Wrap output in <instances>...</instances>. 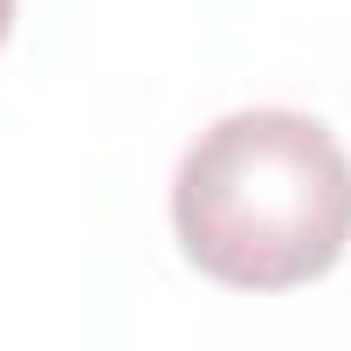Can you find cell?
<instances>
[{
    "label": "cell",
    "mask_w": 351,
    "mask_h": 351,
    "mask_svg": "<svg viewBox=\"0 0 351 351\" xmlns=\"http://www.w3.org/2000/svg\"><path fill=\"white\" fill-rule=\"evenodd\" d=\"M172 234L228 289H296L351 241V158L303 110H234L172 172Z\"/></svg>",
    "instance_id": "1"
},
{
    "label": "cell",
    "mask_w": 351,
    "mask_h": 351,
    "mask_svg": "<svg viewBox=\"0 0 351 351\" xmlns=\"http://www.w3.org/2000/svg\"><path fill=\"white\" fill-rule=\"evenodd\" d=\"M8 28H14V0H0V42H8Z\"/></svg>",
    "instance_id": "2"
}]
</instances>
